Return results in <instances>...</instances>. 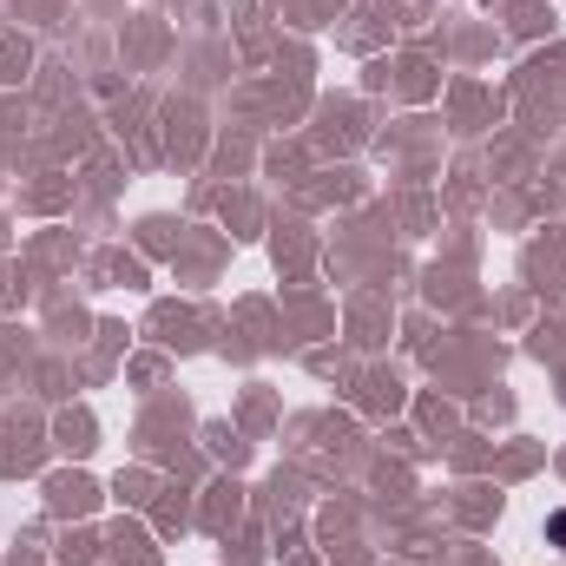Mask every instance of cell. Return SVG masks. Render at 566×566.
<instances>
[{"mask_svg":"<svg viewBox=\"0 0 566 566\" xmlns=\"http://www.w3.org/2000/svg\"><path fill=\"white\" fill-rule=\"evenodd\" d=\"M547 541H560V547H566V514H554V521H547Z\"/></svg>","mask_w":566,"mask_h":566,"instance_id":"obj_1","label":"cell"}]
</instances>
